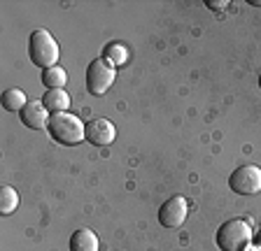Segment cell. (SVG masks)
I'll return each instance as SVG.
<instances>
[{
    "instance_id": "cell-18",
    "label": "cell",
    "mask_w": 261,
    "mask_h": 251,
    "mask_svg": "<svg viewBox=\"0 0 261 251\" xmlns=\"http://www.w3.org/2000/svg\"><path fill=\"white\" fill-rule=\"evenodd\" d=\"M259 86H261V77H259Z\"/></svg>"
},
{
    "instance_id": "cell-2",
    "label": "cell",
    "mask_w": 261,
    "mask_h": 251,
    "mask_svg": "<svg viewBox=\"0 0 261 251\" xmlns=\"http://www.w3.org/2000/svg\"><path fill=\"white\" fill-rule=\"evenodd\" d=\"M59 54H61L59 42L51 38L49 30H44V28L33 30L31 40H28V56H31L33 66L42 68V70L54 68L59 63Z\"/></svg>"
},
{
    "instance_id": "cell-6",
    "label": "cell",
    "mask_w": 261,
    "mask_h": 251,
    "mask_svg": "<svg viewBox=\"0 0 261 251\" xmlns=\"http://www.w3.org/2000/svg\"><path fill=\"white\" fill-rule=\"evenodd\" d=\"M187 214H189V202L185 196H173L161 205L159 209V224L163 228H179L185 224Z\"/></svg>"
},
{
    "instance_id": "cell-10",
    "label": "cell",
    "mask_w": 261,
    "mask_h": 251,
    "mask_svg": "<svg viewBox=\"0 0 261 251\" xmlns=\"http://www.w3.org/2000/svg\"><path fill=\"white\" fill-rule=\"evenodd\" d=\"M70 251H98V237L93 230L80 228L70 237Z\"/></svg>"
},
{
    "instance_id": "cell-17",
    "label": "cell",
    "mask_w": 261,
    "mask_h": 251,
    "mask_svg": "<svg viewBox=\"0 0 261 251\" xmlns=\"http://www.w3.org/2000/svg\"><path fill=\"white\" fill-rule=\"evenodd\" d=\"M252 5H256V7H261V0H252Z\"/></svg>"
},
{
    "instance_id": "cell-3",
    "label": "cell",
    "mask_w": 261,
    "mask_h": 251,
    "mask_svg": "<svg viewBox=\"0 0 261 251\" xmlns=\"http://www.w3.org/2000/svg\"><path fill=\"white\" fill-rule=\"evenodd\" d=\"M215 240L222 251H247L252 244V226L245 218H228L219 226Z\"/></svg>"
},
{
    "instance_id": "cell-15",
    "label": "cell",
    "mask_w": 261,
    "mask_h": 251,
    "mask_svg": "<svg viewBox=\"0 0 261 251\" xmlns=\"http://www.w3.org/2000/svg\"><path fill=\"white\" fill-rule=\"evenodd\" d=\"M207 7H212V10H226L228 3L226 0H207Z\"/></svg>"
},
{
    "instance_id": "cell-1",
    "label": "cell",
    "mask_w": 261,
    "mask_h": 251,
    "mask_svg": "<svg viewBox=\"0 0 261 251\" xmlns=\"http://www.w3.org/2000/svg\"><path fill=\"white\" fill-rule=\"evenodd\" d=\"M47 131L51 135V140H56L59 144H65V147H75L82 140H87V123H82L70 112L49 116Z\"/></svg>"
},
{
    "instance_id": "cell-12",
    "label": "cell",
    "mask_w": 261,
    "mask_h": 251,
    "mask_svg": "<svg viewBox=\"0 0 261 251\" xmlns=\"http://www.w3.org/2000/svg\"><path fill=\"white\" fill-rule=\"evenodd\" d=\"M16 207H19V193L12 186H3L0 189V214L10 216V214L16 212Z\"/></svg>"
},
{
    "instance_id": "cell-13",
    "label": "cell",
    "mask_w": 261,
    "mask_h": 251,
    "mask_svg": "<svg viewBox=\"0 0 261 251\" xmlns=\"http://www.w3.org/2000/svg\"><path fill=\"white\" fill-rule=\"evenodd\" d=\"M65 82H68V72H65L61 66H54V68L42 70V84L47 88H63Z\"/></svg>"
},
{
    "instance_id": "cell-4",
    "label": "cell",
    "mask_w": 261,
    "mask_h": 251,
    "mask_svg": "<svg viewBox=\"0 0 261 251\" xmlns=\"http://www.w3.org/2000/svg\"><path fill=\"white\" fill-rule=\"evenodd\" d=\"M228 186L238 196H256V193H261V168L254 163L240 165L238 170L231 172Z\"/></svg>"
},
{
    "instance_id": "cell-11",
    "label": "cell",
    "mask_w": 261,
    "mask_h": 251,
    "mask_svg": "<svg viewBox=\"0 0 261 251\" xmlns=\"http://www.w3.org/2000/svg\"><path fill=\"white\" fill-rule=\"evenodd\" d=\"M0 103H3V109H7V112H21L28 105V100L21 88H7V91H3Z\"/></svg>"
},
{
    "instance_id": "cell-7",
    "label": "cell",
    "mask_w": 261,
    "mask_h": 251,
    "mask_svg": "<svg viewBox=\"0 0 261 251\" xmlns=\"http://www.w3.org/2000/svg\"><path fill=\"white\" fill-rule=\"evenodd\" d=\"M114 137H117V128L110 119H91L87 123V140L96 147L112 144Z\"/></svg>"
},
{
    "instance_id": "cell-8",
    "label": "cell",
    "mask_w": 261,
    "mask_h": 251,
    "mask_svg": "<svg viewBox=\"0 0 261 251\" xmlns=\"http://www.w3.org/2000/svg\"><path fill=\"white\" fill-rule=\"evenodd\" d=\"M19 114H21V123L26 125V128H31V131H42V128H47L49 116H51L47 112V107L42 105V100H33V103H28Z\"/></svg>"
},
{
    "instance_id": "cell-14",
    "label": "cell",
    "mask_w": 261,
    "mask_h": 251,
    "mask_svg": "<svg viewBox=\"0 0 261 251\" xmlns=\"http://www.w3.org/2000/svg\"><path fill=\"white\" fill-rule=\"evenodd\" d=\"M126 58H128V51L121 47V44H108L103 51V60H108L110 66H124Z\"/></svg>"
},
{
    "instance_id": "cell-9",
    "label": "cell",
    "mask_w": 261,
    "mask_h": 251,
    "mask_svg": "<svg viewBox=\"0 0 261 251\" xmlns=\"http://www.w3.org/2000/svg\"><path fill=\"white\" fill-rule=\"evenodd\" d=\"M42 105L49 114H61L70 107V96L65 93V88H47V93L42 96Z\"/></svg>"
},
{
    "instance_id": "cell-5",
    "label": "cell",
    "mask_w": 261,
    "mask_h": 251,
    "mask_svg": "<svg viewBox=\"0 0 261 251\" xmlns=\"http://www.w3.org/2000/svg\"><path fill=\"white\" fill-rule=\"evenodd\" d=\"M117 77V68L110 66L108 60L96 58L89 63L87 68V88L91 96H105L110 91V86L114 84Z\"/></svg>"
},
{
    "instance_id": "cell-16",
    "label": "cell",
    "mask_w": 261,
    "mask_h": 251,
    "mask_svg": "<svg viewBox=\"0 0 261 251\" xmlns=\"http://www.w3.org/2000/svg\"><path fill=\"white\" fill-rule=\"evenodd\" d=\"M256 246H259V249H261V233L256 235Z\"/></svg>"
}]
</instances>
